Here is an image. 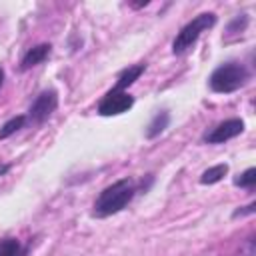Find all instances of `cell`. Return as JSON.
Masks as SVG:
<instances>
[{"mask_svg": "<svg viewBox=\"0 0 256 256\" xmlns=\"http://www.w3.org/2000/svg\"><path fill=\"white\" fill-rule=\"evenodd\" d=\"M134 192H136V186L128 178H122V180L112 182L96 198V202H94V216L106 218V216H112V214L120 212L132 200Z\"/></svg>", "mask_w": 256, "mask_h": 256, "instance_id": "cell-1", "label": "cell"}, {"mask_svg": "<svg viewBox=\"0 0 256 256\" xmlns=\"http://www.w3.org/2000/svg\"><path fill=\"white\" fill-rule=\"evenodd\" d=\"M250 80V72L242 62H226L220 64L208 78V84L212 92L218 94H230L240 90Z\"/></svg>", "mask_w": 256, "mask_h": 256, "instance_id": "cell-2", "label": "cell"}, {"mask_svg": "<svg viewBox=\"0 0 256 256\" xmlns=\"http://www.w3.org/2000/svg\"><path fill=\"white\" fill-rule=\"evenodd\" d=\"M214 24H216V14H214V12H202V14H198L196 18H192V20L176 34V38H174V42H172V52H174L176 56L186 54V52L196 44V40L200 38V34H202L204 30L212 28Z\"/></svg>", "mask_w": 256, "mask_h": 256, "instance_id": "cell-3", "label": "cell"}, {"mask_svg": "<svg viewBox=\"0 0 256 256\" xmlns=\"http://www.w3.org/2000/svg\"><path fill=\"white\" fill-rule=\"evenodd\" d=\"M132 106H134V98H132L128 92L112 88V90L106 92L104 98L100 100V104H98V114H100V116H118V114L128 112Z\"/></svg>", "mask_w": 256, "mask_h": 256, "instance_id": "cell-4", "label": "cell"}, {"mask_svg": "<svg viewBox=\"0 0 256 256\" xmlns=\"http://www.w3.org/2000/svg\"><path fill=\"white\" fill-rule=\"evenodd\" d=\"M56 108H58V94H56V90H44L32 102V106L28 110V118L34 124H42L44 120H48L52 116V112Z\"/></svg>", "mask_w": 256, "mask_h": 256, "instance_id": "cell-5", "label": "cell"}, {"mask_svg": "<svg viewBox=\"0 0 256 256\" xmlns=\"http://www.w3.org/2000/svg\"><path fill=\"white\" fill-rule=\"evenodd\" d=\"M244 132V122L240 118H230V120H224L220 122L216 128H212L206 136H204V142L208 144H222L226 140H232L236 138L238 134Z\"/></svg>", "mask_w": 256, "mask_h": 256, "instance_id": "cell-6", "label": "cell"}, {"mask_svg": "<svg viewBox=\"0 0 256 256\" xmlns=\"http://www.w3.org/2000/svg\"><path fill=\"white\" fill-rule=\"evenodd\" d=\"M50 50H52V46L46 44V42H44V44H38V46H34V48H30V50L24 54V58H22V62H20V68H22V70H30V68L42 64V62L50 56Z\"/></svg>", "mask_w": 256, "mask_h": 256, "instance_id": "cell-7", "label": "cell"}, {"mask_svg": "<svg viewBox=\"0 0 256 256\" xmlns=\"http://www.w3.org/2000/svg\"><path fill=\"white\" fill-rule=\"evenodd\" d=\"M146 70V64H136V66H130V68H126L120 76H118V82H116V90H124L126 92V88L128 86H132L138 78H140V74Z\"/></svg>", "mask_w": 256, "mask_h": 256, "instance_id": "cell-8", "label": "cell"}, {"mask_svg": "<svg viewBox=\"0 0 256 256\" xmlns=\"http://www.w3.org/2000/svg\"><path fill=\"white\" fill-rule=\"evenodd\" d=\"M168 122H170V114L166 110H160L148 124V130H146V138H156L160 136L166 128H168Z\"/></svg>", "mask_w": 256, "mask_h": 256, "instance_id": "cell-9", "label": "cell"}, {"mask_svg": "<svg viewBox=\"0 0 256 256\" xmlns=\"http://www.w3.org/2000/svg\"><path fill=\"white\" fill-rule=\"evenodd\" d=\"M228 174V164H216V166H210L208 170H204L202 172V176H200V182L202 184H216V182H220L224 176Z\"/></svg>", "mask_w": 256, "mask_h": 256, "instance_id": "cell-10", "label": "cell"}, {"mask_svg": "<svg viewBox=\"0 0 256 256\" xmlns=\"http://www.w3.org/2000/svg\"><path fill=\"white\" fill-rule=\"evenodd\" d=\"M0 256H26V248L20 244L18 238H2Z\"/></svg>", "mask_w": 256, "mask_h": 256, "instance_id": "cell-11", "label": "cell"}, {"mask_svg": "<svg viewBox=\"0 0 256 256\" xmlns=\"http://www.w3.org/2000/svg\"><path fill=\"white\" fill-rule=\"evenodd\" d=\"M26 116L24 114H20V116H14V118H10L8 122H4V126L0 128V140H6V138H10L12 134H16L20 128H24V124H26Z\"/></svg>", "mask_w": 256, "mask_h": 256, "instance_id": "cell-12", "label": "cell"}, {"mask_svg": "<svg viewBox=\"0 0 256 256\" xmlns=\"http://www.w3.org/2000/svg\"><path fill=\"white\" fill-rule=\"evenodd\" d=\"M234 184L240 186V188H252L256 184V168H248L242 174H238L234 178Z\"/></svg>", "mask_w": 256, "mask_h": 256, "instance_id": "cell-13", "label": "cell"}, {"mask_svg": "<svg viewBox=\"0 0 256 256\" xmlns=\"http://www.w3.org/2000/svg\"><path fill=\"white\" fill-rule=\"evenodd\" d=\"M248 24V16L246 14H238L230 24H228V34H238V32H244Z\"/></svg>", "mask_w": 256, "mask_h": 256, "instance_id": "cell-14", "label": "cell"}, {"mask_svg": "<svg viewBox=\"0 0 256 256\" xmlns=\"http://www.w3.org/2000/svg\"><path fill=\"white\" fill-rule=\"evenodd\" d=\"M254 206H256V204L252 202V204L244 206V210H236V212H234L232 216H234V218H238V216H244V214H252V212H254Z\"/></svg>", "mask_w": 256, "mask_h": 256, "instance_id": "cell-15", "label": "cell"}, {"mask_svg": "<svg viewBox=\"0 0 256 256\" xmlns=\"http://www.w3.org/2000/svg\"><path fill=\"white\" fill-rule=\"evenodd\" d=\"M2 82H4V70H2V66H0V86H2Z\"/></svg>", "mask_w": 256, "mask_h": 256, "instance_id": "cell-16", "label": "cell"}, {"mask_svg": "<svg viewBox=\"0 0 256 256\" xmlns=\"http://www.w3.org/2000/svg\"><path fill=\"white\" fill-rule=\"evenodd\" d=\"M6 170H8V166H0V174H4Z\"/></svg>", "mask_w": 256, "mask_h": 256, "instance_id": "cell-17", "label": "cell"}]
</instances>
